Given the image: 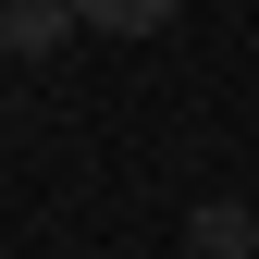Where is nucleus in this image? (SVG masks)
I'll return each instance as SVG.
<instances>
[{
  "mask_svg": "<svg viewBox=\"0 0 259 259\" xmlns=\"http://www.w3.org/2000/svg\"><path fill=\"white\" fill-rule=\"evenodd\" d=\"M185 259H259V210L247 198H198L185 210Z\"/></svg>",
  "mask_w": 259,
  "mask_h": 259,
  "instance_id": "1",
  "label": "nucleus"
},
{
  "mask_svg": "<svg viewBox=\"0 0 259 259\" xmlns=\"http://www.w3.org/2000/svg\"><path fill=\"white\" fill-rule=\"evenodd\" d=\"M185 0H74V25H99V37H160Z\"/></svg>",
  "mask_w": 259,
  "mask_h": 259,
  "instance_id": "3",
  "label": "nucleus"
},
{
  "mask_svg": "<svg viewBox=\"0 0 259 259\" xmlns=\"http://www.w3.org/2000/svg\"><path fill=\"white\" fill-rule=\"evenodd\" d=\"M62 25H74V0H13V13H0V37H13V62H50Z\"/></svg>",
  "mask_w": 259,
  "mask_h": 259,
  "instance_id": "2",
  "label": "nucleus"
}]
</instances>
